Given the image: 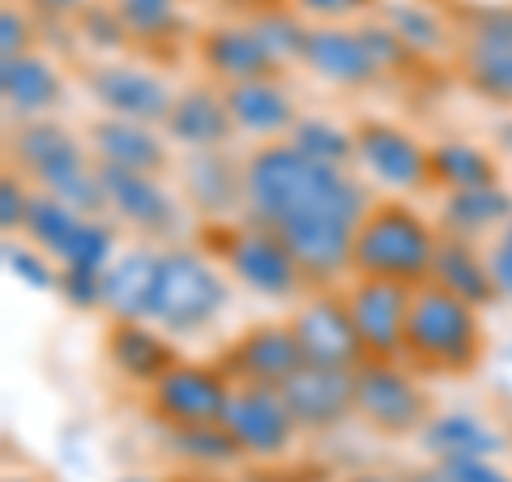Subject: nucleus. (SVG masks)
I'll list each match as a JSON object with an SVG mask.
<instances>
[{"instance_id":"42","label":"nucleus","mask_w":512,"mask_h":482,"mask_svg":"<svg viewBox=\"0 0 512 482\" xmlns=\"http://www.w3.org/2000/svg\"><path fill=\"white\" fill-rule=\"evenodd\" d=\"M491 278H495V291L512 299V222L491 248Z\"/></svg>"},{"instance_id":"19","label":"nucleus","mask_w":512,"mask_h":482,"mask_svg":"<svg viewBox=\"0 0 512 482\" xmlns=\"http://www.w3.org/2000/svg\"><path fill=\"white\" fill-rule=\"evenodd\" d=\"M201 60H205V69L227 77L231 86L265 82V77H274V69H278V56L261 43V35H256L252 26H214V30H205Z\"/></svg>"},{"instance_id":"41","label":"nucleus","mask_w":512,"mask_h":482,"mask_svg":"<svg viewBox=\"0 0 512 482\" xmlns=\"http://www.w3.org/2000/svg\"><path fill=\"white\" fill-rule=\"evenodd\" d=\"M26 18L18 9H5L0 13V60H13V56H26Z\"/></svg>"},{"instance_id":"17","label":"nucleus","mask_w":512,"mask_h":482,"mask_svg":"<svg viewBox=\"0 0 512 482\" xmlns=\"http://www.w3.org/2000/svg\"><path fill=\"white\" fill-rule=\"evenodd\" d=\"M90 90L116 120H133V124H158L167 120L171 99L167 86L150 77L146 69H133V64H107V69H94Z\"/></svg>"},{"instance_id":"28","label":"nucleus","mask_w":512,"mask_h":482,"mask_svg":"<svg viewBox=\"0 0 512 482\" xmlns=\"http://www.w3.org/2000/svg\"><path fill=\"white\" fill-rule=\"evenodd\" d=\"M431 180L448 184L453 192H470V188H491L495 184V163L470 146V141H444L431 150Z\"/></svg>"},{"instance_id":"24","label":"nucleus","mask_w":512,"mask_h":482,"mask_svg":"<svg viewBox=\"0 0 512 482\" xmlns=\"http://www.w3.org/2000/svg\"><path fill=\"white\" fill-rule=\"evenodd\" d=\"M94 150H99L103 163L111 167H128V171H146L154 175L158 167L167 163V150L146 124L133 120H99L94 124Z\"/></svg>"},{"instance_id":"27","label":"nucleus","mask_w":512,"mask_h":482,"mask_svg":"<svg viewBox=\"0 0 512 482\" xmlns=\"http://www.w3.org/2000/svg\"><path fill=\"white\" fill-rule=\"evenodd\" d=\"M427 448L444 461H487L491 453H500V436L474 414H440L423 427Z\"/></svg>"},{"instance_id":"22","label":"nucleus","mask_w":512,"mask_h":482,"mask_svg":"<svg viewBox=\"0 0 512 482\" xmlns=\"http://www.w3.org/2000/svg\"><path fill=\"white\" fill-rule=\"evenodd\" d=\"M227 111H231V124L244 128V133L256 137H274L282 128H295V103L274 77L265 82H244V86H227Z\"/></svg>"},{"instance_id":"21","label":"nucleus","mask_w":512,"mask_h":482,"mask_svg":"<svg viewBox=\"0 0 512 482\" xmlns=\"http://www.w3.org/2000/svg\"><path fill=\"white\" fill-rule=\"evenodd\" d=\"M231 111L227 99L214 90H184L167 111V133L188 150H214L231 133Z\"/></svg>"},{"instance_id":"44","label":"nucleus","mask_w":512,"mask_h":482,"mask_svg":"<svg viewBox=\"0 0 512 482\" xmlns=\"http://www.w3.org/2000/svg\"><path fill=\"white\" fill-rule=\"evenodd\" d=\"M295 5L308 9V13H320V18H342V13L363 9L367 0H295Z\"/></svg>"},{"instance_id":"8","label":"nucleus","mask_w":512,"mask_h":482,"mask_svg":"<svg viewBox=\"0 0 512 482\" xmlns=\"http://www.w3.org/2000/svg\"><path fill=\"white\" fill-rule=\"evenodd\" d=\"M231 380L214 367H184L175 363L171 372L154 384V410L171 427H218L227 423L231 410Z\"/></svg>"},{"instance_id":"1","label":"nucleus","mask_w":512,"mask_h":482,"mask_svg":"<svg viewBox=\"0 0 512 482\" xmlns=\"http://www.w3.org/2000/svg\"><path fill=\"white\" fill-rule=\"evenodd\" d=\"M244 201L256 227L282 231L295 222H342L359 227L367 218L363 188L346 180L342 167L312 163L291 141L265 146L244 167Z\"/></svg>"},{"instance_id":"11","label":"nucleus","mask_w":512,"mask_h":482,"mask_svg":"<svg viewBox=\"0 0 512 482\" xmlns=\"http://www.w3.org/2000/svg\"><path fill=\"white\" fill-rule=\"evenodd\" d=\"M299 367H308L291 325H256L231 346L222 372L239 384H261V389H282Z\"/></svg>"},{"instance_id":"15","label":"nucleus","mask_w":512,"mask_h":482,"mask_svg":"<svg viewBox=\"0 0 512 482\" xmlns=\"http://www.w3.org/2000/svg\"><path fill=\"white\" fill-rule=\"evenodd\" d=\"M461 60H466V77L478 94L512 103V9H487Z\"/></svg>"},{"instance_id":"4","label":"nucleus","mask_w":512,"mask_h":482,"mask_svg":"<svg viewBox=\"0 0 512 482\" xmlns=\"http://www.w3.org/2000/svg\"><path fill=\"white\" fill-rule=\"evenodd\" d=\"M13 154H18V163L35 175L39 184H47V192H52L56 201L73 205L77 214L107 210L99 171L86 167L82 146H77L64 128H56V124H22L18 133H13Z\"/></svg>"},{"instance_id":"40","label":"nucleus","mask_w":512,"mask_h":482,"mask_svg":"<svg viewBox=\"0 0 512 482\" xmlns=\"http://www.w3.org/2000/svg\"><path fill=\"white\" fill-rule=\"evenodd\" d=\"M26 214H30V197L13 175H5V180H0V227L18 231V227H26Z\"/></svg>"},{"instance_id":"18","label":"nucleus","mask_w":512,"mask_h":482,"mask_svg":"<svg viewBox=\"0 0 512 482\" xmlns=\"http://www.w3.org/2000/svg\"><path fill=\"white\" fill-rule=\"evenodd\" d=\"M303 64L333 86H367L380 73V64L372 56V47H367L363 30H333V26L308 30Z\"/></svg>"},{"instance_id":"39","label":"nucleus","mask_w":512,"mask_h":482,"mask_svg":"<svg viewBox=\"0 0 512 482\" xmlns=\"http://www.w3.org/2000/svg\"><path fill=\"white\" fill-rule=\"evenodd\" d=\"M60 295L73 303V308H90V303H103V273L94 269H60Z\"/></svg>"},{"instance_id":"36","label":"nucleus","mask_w":512,"mask_h":482,"mask_svg":"<svg viewBox=\"0 0 512 482\" xmlns=\"http://www.w3.org/2000/svg\"><path fill=\"white\" fill-rule=\"evenodd\" d=\"M107 256H111V231L99 227V222L82 218V227L73 231V239L60 252V265L64 269H94V273H103Z\"/></svg>"},{"instance_id":"33","label":"nucleus","mask_w":512,"mask_h":482,"mask_svg":"<svg viewBox=\"0 0 512 482\" xmlns=\"http://www.w3.org/2000/svg\"><path fill=\"white\" fill-rule=\"evenodd\" d=\"M171 444H175V453L180 457L201 461V465H222V461L244 453L222 423L218 427H171Z\"/></svg>"},{"instance_id":"37","label":"nucleus","mask_w":512,"mask_h":482,"mask_svg":"<svg viewBox=\"0 0 512 482\" xmlns=\"http://www.w3.org/2000/svg\"><path fill=\"white\" fill-rule=\"evenodd\" d=\"M256 35H261V43L274 52L278 60H286V56H299L303 60V43H308V30H303L291 13H282V9H269V13H261V18H252L248 22Z\"/></svg>"},{"instance_id":"26","label":"nucleus","mask_w":512,"mask_h":482,"mask_svg":"<svg viewBox=\"0 0 512 482\" xmlns=\"http://www.w3.org/2000/svg\"><path fill=\"white\" fill-rule=\"evenodd\" d=\"M0 94H5V107L18 111V116H35V111L52 107L60 99V73L39 56H13L0 60Z\"/></svg>"},{"instance_id":"14","label":"nucleus","mask_w":512,"mask_h":482,"mask_svg":"<svg viewBox=\"0 0 512 482\" xmlns=\"http://www.w3.org/2000/svg\"><path fill=\"white\" fill-rule=\"evenodd\" d=\"M355 154L376 180L393 188H423L431 180V150L393 124H363L355 133Z\"/></svg>"},{"instance_id":"43","label":"nucleus","mask_w":512,"mask_h":482,"mask_svg":"<svg viewBox=\"0 0 512 482\" xmlns=\"http://www.w3.org/2000/svg\"><path fill=\"white\" fill-rule=\"evenodd\" d=\"M444 470L453 474V482H512L491 461H444Z\"/></svg>"},{"instance_id":"10","label":"nucleus","mask_w":512,"mask_h":482,"mask_svg":"<svg viewBox=\"0 0 512 482\" xmlns=\"http://www.w3.org/2000/svg\"><path fill=\"white\" fill-rule=\"evenodd\" d=\"M227 265L239 282L269 299H286L303 278L291 248L269 227H244V231L227 235Z\"/></svg>"},{"instance_id":"20","label":"nucleus","mask_w":512,"mask_h":482,"mask_svg":"<svg viewBox=\"0 0 512 482\" xmlns=\"http://www.w3.org/2000/svg\"><path fill=\"white\" fill-rule=\"evenodd\" d=\"M158 265H163V256L137 248V252L120 256L111 269H103V308L116 320L150 316L154 286H158Z\"/></svg>"},{"instance_id":"9","label":"nucleus","mask_w":512,"mask_h":482,"mask_svg":"<svg viewBox=\"0 0 512 482\" xmlns=\"http://www.w3.org/2000/svg\"><path fill=\"white\" fill-rule=\"evenodd\" d=\"M291 329L299 337V350L312 367H338V372H355L367 363L363 337L355 320L346 312V299H312L295 312Z\"/></svg>"},{"instance_id":"23","label":"nucleus","mask_w":512,"mask_h":482,"mask_svg":"<svg viewBox=\"0 0 512 482\" xmlns=\"http://www.w3.org/2000/svg\"><path fill=\"white\" fill-rule=\"evenodd\" d=\"M431 282L444 286L448 295L466 299L470 308H487V303L500 295L495 291V278H491V265L478 261L466 239H457V235L440 239L436 261H431Z\"/></svg>"},{"instance_id":"38","label":"nucleus","mask_w":512,"mask_h":482,"mask_svg":"<svg viewBox=\"0 0 512 482\" xmlns=\"http://www.w3.org/2000/svg\"><path fill=\"white\" fill-rule=\"evenodd\" d=\"M5 265L18 273L22 282L35 286V291H52V286L60 282V273H52V265H47L39 252H30L22 244H5Z\"/></svg>"},{"instance_id":"25","label":"nucleus","mask_w":512,"mask_h":482,"mask_svg":"<svg viewBox=\"0 0 512 482\" xmlns=\"http://www.w3.org/2000/svg\"><path fill=\"white\" fill-rule=\"evenodd\" d=\"M111 363L137 384H158L175 367L171 346L158 333H150L141 320H120L111 329Z\"/></svg>"},{"instance_id":"16","label":"nucleus","mask_w":512,"mask_h":482,"mask_svg":"<svg viewBox=\"0 0 512 482\" xmlns=\"http://www.w3.org/2000/svg\"><path fill=\"white\" fill-rule=\"evenodd\" d=\"M94 171H99L107 210H116L128 227L154 231V235H167L175 227V205H171L167 192L154 184V175L128 171V167H111V163H99Z\"/></svg>"},{"instance_id":"35","label":"nucleus","mask_w":512,"mask_h":482,"mask_svg":"<svg viewBox=\"0 0 512 482\" xmlns=\"http://www.w3.org/2000/svg\"><path fill=\"white\" fill-rule=\"evenodd\" d=\"M111 9L120 13L128 35L141 39H163L175 26V0H111Z\"/></svg>"},{"instance_id":"6","label":"nucleus","mask_w":512,"mask_h":482,"mask_svg":"<svg viewBox=\"0 0 512 482\" xmlns=\"http://www.w3.org/2000/svg\"><path fill=\"white\" fill-rule=\"evenodd\" d=\"M355 414L384 436H410V431L431 423L423 389L406 372H397L393 363L380 359L355 367Z\"/></svg>"},{"instance_id":"29","label":"nucleus","mask_w":512,"mask_h":482,"mask_svg":"<svg viewBox=\"0 0 512 482\" xmlns=\"http://www.w3.org/2000/svg\"><path fill=\"white\" fill-rule=\"evenodd\" d=\"M512 210V201H508V192L500 188H470V192H453L448 197V210H444V222H448V231H453L457 239H466L474 231H487L495 227V222H504Z\"/></svg>"},{"instance_id":"13","label":"nucleus","mask_w":512,"mask_h":482,"mask_svg":"<svg viewBox=\"0 0 512 482\" xmlns=\"http://www.w3.org/2000/svg\"><path fill=\"white\" fill-rule=\"evenodd\" d=\"M282 401L291 410L295 427H338L346 414H355V372H338V367H299V372L282 384Z\"/></svg>"},{"instance_id":"30","label":"nucleus","mask_w":512,"mask_h":482,"mask_svg":"<svg viewBox=\"0 0 512 482\" xmlns=\"http://www.w3.org/2000/svg\"><path fill=\"white\" fill-rule=\"evenodd\" d=\"M188 188L205 210H222V205L244 201V175H235L214 150H201L188 163Z\"/></svg>"},{"instance_id":"34","label":"nucleus","mask_w":512,"mask_h":482,"mask_svg":"<svg viewBox=\"0 0 512 482\" xmlns=\"http://www.w3.org/2000/svg\"><path fill=\"white\" fill-rule=\"evenodd\" d=\"M389 30L406 43V52H436L444 43V26L431 9L414 5V0H397L389 9Z\"/></svg>"},{"instance_id":"32","label":"nucleus","mask_w":512,"mask_h":482,"mask_svg":"<svg viewBox=\"0 0 512 482\" xmlns=\"http://www.w3.org/2000/svg\"><path fill=\"white\" fill-rule=\"evenodd\" d=\"M291 146H295L299 154H308L312 163L342 167L346 158L355 154V137H346L342 128H333V124H325V120H295Z\"/></svg>"},{"instance_id":"47","label":"nucleus","mask_w":512,"mask_h":482,"mask_svg":"<svg viewBox=\"0 0 512 482\" xmlns=\"http://www.w3.org/2000/svg\"><path fill=\"white\" fill-rule=\"evenodd\" d=\"M120 482H154V478H120Z\"/></svg>"},{"instance_id":"3","label":"nucleus","mask_w":512,"mask_h":482,"mask_svg":"<svg viewBox=\"0 0 512 482\" xmlns=\"http://www.w3.org/2000/svg\"><path fill=\"white\" fill-rule=\"evenodd\" d=\"M427 372H470L483 355V325L466 299L448 295L444 286L427 282L414 286L410 320H406V350Z\"/></svg>"},{"instance_id":"45","label":"nucleus","mask_w":512,"mask_h":482,"mask_svg":"<svg viewBox=\"0 0 512 482\" xmlns=\"http://www.w3.org/2000/svg\"><path fill=\"white\" fill-rule=\"evenodd\" d=\"M410 482H453V474H448L444 465H436V470H419V474H410Z\"/></svg>"},{"instance_id":"7","label":"nucleus","mask_w":512,"mask_h":482,"mask_svg":"<svg viewBox=\"0 0 512 482\" xmlns=\"http://www.w3.org/2000/svg\"><path fill=\"white\" fill-rule=\"evenodd\" d=\"M414 286L389 278H359L346 295V312L363 337L367 359L393 363V355L406 350V320H410Z\"/></svg>"},{"instance_id":"5","label":"nucleus","mask_w":512,"mask_h":482,"mask_svg":"<svg viewBox=\"0 0 512 482\" xmlns=\"http://www.w3.org/2000/svg\"><path fill=\"white\" fill-rule=\"evenodd\" d=\"M227 303V286H222L218 269L205 256L175 248L163 252L158 265V286L150 303V320L167 333H201Z\"/></svg>"},{"instance_id":"46","label":"nucleus","mask_w":512,"mask_h":482,"mask_svg":"<svg viewBox=\"0 0 512 482\" xmlns=\"http://www.w3.org/2000/svg\"><path fill=\"white\" fill-rule=\"evenodd\" d=\"M350 482H393V478H389V474H355Z\"/></svg>"},{"instance_id":"12","label":"nucleus","mask_w":512,"mask_h":482,"mask_svg":"<svg viewBox=\"0 0 512 482\" xmlns=\"http://www.w3.org/2000/svg\"><path fill=\"white\" fill-rule=\"evenodd\" d=\"M222 427L252 457H274L295 436V419L282 401V389H261V384H239L231 393V410Z\"/></svg>"},{"instance_id":"31","label":"nucleus","mask_w":512,"mask_h":482,"mask_svg":"<svg viewBox=\"0 0 512 482\" xmlns=\"http://www.w3.org/2000/svg\"><path fill=\"white\" fill-rule=\"evenodd\" d=\"M82 227V214L73 210V205L56 201L52 192L47 197H30V214H26V235L35 239L39 248H47L52 256L64 252V244L73 239V231Z\"/></svg>"},{"instance_id":"2","label":"nucleus","mask_w":512,"mask_h":482,"mask_svg":"<svg viewBox=\"0 0 512 482\" xmlns=\"http://www.w3.org/2000/svg\"><path fill=\"white\" fill-rule=\"evenodd\" d=\"M440 239L410 205H372L355 231V252L350 269L363 278H389L402 286H423L431 278Z\"/></svg>"}]
</instances>
